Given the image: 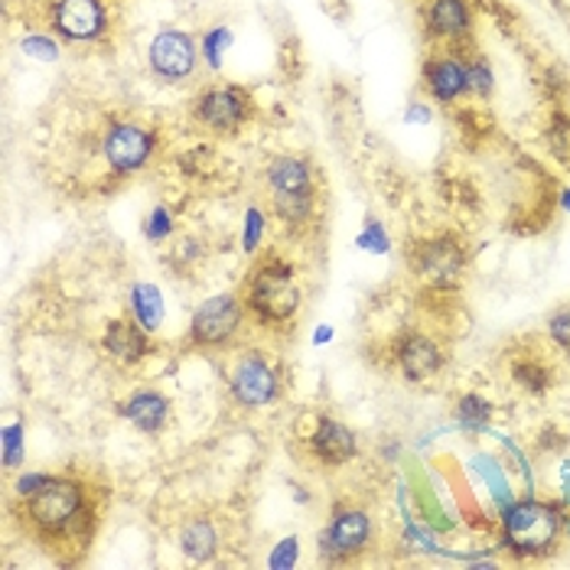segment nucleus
I'll return each instance as SVG.
<instances>
[{"label": "nucleus", "instance_id": "obj_1", "mask_svg": "<svg viewBox=\"0 0 570 570\" xmlns=\"http://www.w3.org/2000/svg\"><path fill=\"white\" fill-rule=\"evenodd\" d=\"M20 519L43 544H86L95 531V495L76 476H46L20 502Z\"/></svg>", "mask_w": 570, "mask_h": 570}, {"label": "nucleus", "instance_id": "obj_2", "mask_svg": "<svg viewBox=\"0 0 570 570\" xmlns=\"http://www.w3.org/2000/svg\"><path fill=\"white\" fill-rule=\"evenodd\" d=\"M242 301L264 330L294 326V320L301 313V287L294 277V267L277 255L255 262L252 274L245 277Z\"/></svg>", "mask_w": 570, "mask_h": 570}, {"label": "nucleus", "instance_id": "obj_3", "mask_svg": "<svg viewBox=\"0 0 570 570\" xmlns=\"http://www.w3.org/2000/svg\"><path fill=\"white\" fill-rule=\"evenodd\" d=\"M264 189L274 206V216L287 225H309L320 199V183L313 160L294 157V154H277L264 167Z\"/></svg>", "mask_w": 570, "mask_h": 570}, {"label": "nucleus", "instance_id": "obj_4", "mask_svg": "<svg viewBox=\"0 0 570 570\" xmlns=\"http://www.w3.org/2000/svg\"><path fill=\"white\" fill-rule=\"evenodd\" d=\"M561 531H564V515L558 512V505L538 499L515 502L502 519V538L519 558H541L554 551Z\"/></svg>", "mask_w": 570, "mask_h": 570}, {"label": "nucleus", "instance_id": "obj_5", "mask_svg": "<svg viewBox=\"0 0 570 570\" xmlns=\"http://www.w3.org/2000/svg\"><path fill=\"white\" fill-rule=\"evenodd\" d=\"M193 118L199 128L213 134H238L252 111H255V101L248 95V88L242 86H206L189 105Z\"/></svg>", "mask_w": 570, "mask_h": 570}, {"label": "nucleus", "instance_id": "obj_6", "mask_svg": "<svg viewBox=\"0 0 570 570\" xmlns=\"http://www.w3.org/2000/svg\"><path fill=\"white\" fill-rule=\"evenodd\" d=\"M245 301L222 294L206 304H199L193 313V326H189V346L193 350L213 352L232 346V340L238 336L242 323H245Z\"/></svg>", "mask_w": 570, "mask_h": 570}, {"label": "nucleus", "instance_id": "obj_7", "mask_svg": "<svg viewBox=\"0 0 570 570\" xmlns=\"http://www.w3.org/2000/svg\"><path fill=\"white\" fill-rule=\"evenodd\" d=\"M49 27L69 43H98L108 33L105 0H52Z\"/></svg>", "mask_w": 570, "mask_h": 570}, {"label": "nucleus", "instance_id": "obj_8", "mask_svg": "<svg viewBox=\"0 0 570 570\" xmlns=\"http://www.w3.org/2000/svg\"><path fill=\"white\" fill-rule=\"evenodd\" d=\"M232 397L245 407H264L281 395V375L262 352H245L228 372Z\"/></svg>", "mask_w": 570, "mask_h": 570}, {"label": "nucleus", "instance_id": "obj_9", "mask_svg": "<svg viewBox=\"0 0 570 570\" xmlns=\"http://www.w3.org/2000/svg\"><path fill=\"white\" fill-rule=\"evenodd\" d=\"M411 267L434 287H453L466 267V252L450 235L434 242H417L411 248Z\"/></svg>", "mask_w": 570, "mask_h": 570}, {"label": "nucleus", "instance_id": "obj_10", "mask_svg": "<svg viewBox=\"0 0 570 570\" xmlns=\"http://www.w3.org/2000/svg\"><path fill=\"white\" fill-rule=\"evenodd\" d=\"M154 147H157V137L140 125H111V131L105 134V160L118 174L140 170L150 160Z\"/></svg>", "mask_w": 570, "mask_h": 570}, {"label": "nucleus", "instance_id": "obj_11", "mask_svg": "<svg viewBox=\"0 0 570 570\" xmlns=\"http://www.w3.org/2000/svg\"><path fill=\"white\" fill-rule=\"evenodd\" d=\"M150 69L167 79V82H183L196 69V43L189 33L179 30H164L150 43Z\"/></svg>", "mask_w": 570, "mask_h": 570}, {"label": "nucleus", "instance_id": "obj_12", "mask_svg": "<svg viewBox=\"0 0 570 570\" xmlns=\"http://www.w3.org/2000/svg\"><path fill=\"white\" fill-rule=\"evenodd\" d=\"M368 538H372V519L362 509H340L323 534V551L333 561H350L368 548Z\"/></svg>", "mask_w": 570, "mask_h": 570}, {"label": "nucleus", "instance_id": "obj_13", "mask_svg": "<svg viewBox=\"0 0 570 570\" xmlns=\"http://www.w3.org/2000/svg\"><path fill=\"white\" fill-rule=\"evenodd\" d=\"M424 27L440 43L460 46L473 33V7L470 0H431L424 7Z\"/></svg>", "mask_w": 570, "mask_h": 570}, {"label": "nucleus", "instance_id": "obj_14", "mask_svg": "<svg viewBox=\"0 0 570 570\" xmlns=\"http://www.w3.org/2000/svg\"><path fill=\"white\" fill-rule=\"evenodd\" d=\"M395 362L411 382H424V379L438 375L440 368H443V352H440V346L431 336L407 333V336L397 340Z\"/></svg>", "mask_w": 570, "mask_h": 570}, {"label": "nucleus", "instance_id": "obj_15", "mask_svg": "<svg viewBox=\"0 0 570 570\" xmlns=\"http://www.w3.org/2000/svg\"><path fill=\"white\" fill-rule=\"evenodd\" d=\"M309 453L316 456V463L323 466H343L355 453V438L346 424H340L336 417H316V428L309 434Z\"/></svg>", "mask_w": 570, "mask_h": 570}, {"label": "nucleus", "instance_id": "obj_16", "mask_svg": "<svg viewBox=\"0 0 570 570\" xmlns=\"http://www.w3.org/2000/svg\"><path fill=\"white\" fill-rule=\"evenodd\" d=\"M424 88L431 91L434 101H456L466 91V66L463 56H431L424 66Z\"/></svg>", "mask_w": 570, "mask_h": 570}, {"label": "nucleus", "instance_id": "obj_17", "mask_svg": "<svg viewBox=\"0 0 570 570\" xmlns=\"http://www.w3.org/2000/svg\"><path fill=\"white\" fill-rule=\"evenodd\" d=\"M105 350L111 352L118 362H125V365H137L150 352V340H147L140 323H134V320H111L108 330H105Z\"/></svg>", "mask_w": 570, "mask_h": 570}, {"label": "nucleus", "instance_id": "obj_18", "mask_svg": "<svg viewBox=\"0 0 570 570\" xmlns=\"http://www.w3.org/2000/svg\"><path fill=\"white\" fill-rule=\"evenodd\" d=\"M125 417L131 421L134 428H140L144 434H157L167 424V417H170V404H167V397L160 395V392L144 389V392H134L128 397Z\"/></svg>", "mask_w": 570, "mask_h": 570}, {"label": "nucleus", "instance_id": "obj_19", "mask_svg": "<svg viewBox=\"0 0 570 570\" xmlns=\"http://www.w3.org/2000/svg\"><path fill=\"white\" fill-rule=\"evenodd\" d=\"M131 309L134 320H137L147 333H154V330L164 323V301H160V291L150 287V284H137V287H134Z\"/></svg>", "mask_w": 570, "mask_h": 570}, {"label": "nucleus", "instance_id": "obj_20", "mask_svg": "<svg viewBox=\"0 0 570 570\" xmlns=\"http://www.w3.org/2000/svg\"><path fill=\"white\" fill-rule=\"evenodd\" d=\"M179 541H183V551L193 561H206L216 551V528L209 525V522H203V519H196V522H189V525L183 528Z\"/></svg>", "mask_w": 570, "mask_h": 570}, {"label": "nucleus", "instance_id": "obj_21", "mask_svg": "<svg viewBox=\"0 0 570 570\" xmlns=\"http://www.w3.org/2000/svg\"><path fill=\"white\" fill-rule=\"evenodd\" d=\"M463 66H466V91L485 98L492 91V69H489V62L480 52H473V56L463 52Z\"/></svg>", "mask_w": 570, "mask_h": 570}, {"label": "nucleus", "instance_id": "obj_22", "mask_svg": "<svg viewBox=\"0 0 570 570\" xmlns=\"http://www.w3.org/2000/svg\"><path fill=\"white\" fill-rule=\"evenodd\" d=\"M515 382L525 385L531 395H544V389H548V365L544 362H515Z\"/></svg>", "mask_w": 570, "mask_h": 570}, {"label": "nucleus", "instance_id": "obj_23", "mask_svg": "<svg viewBox=\"0 0 570 570\" xmlns=\"http://www.w3.org/2000/svg\"><path fill=\"white\" fill-rule=\"evenodd\" d=\"M225 46H232V30H225V27H213L206 37H203V56H206V62L213 66V69H219L222 66V49Z\"/></svg>", "mask_w": 570, "mask_h": 570}, {"label": "nucleus", "instance_id": "obj_24", "mask_svg": "<svg viewBox=\"0 0 570 570\" xmlns=\"http://www.w3.org/2000/svg\"><path fill=\"white\" fill-rule=\"evenodd\" d=\"M460 421L463 424H470V428H480V424H485V417H489V404H485L483 397L476 395H466L463 397V404H460Z\"/></svg>", "mask_w": 570, "mask_h": 570}, {"label": "nucleus", "instance_id": "obj_25", "mask_svg": "<svg viewBox=\"0 0 570 570\" xmlns=\"http://www.w3.org/2000/svg\"><path fill=\"white\" fill-rule=\"evenodd\" d=\"M548 333H551V340H554L558 346L570 350V307L558 309V313L548 320Z\"/></svg>", "mask_w": 570, "mask_h": 570}, {"label": "nucleus", "instance_id": "obj_26", "mask_svg": "<svg viewBox=\"0 0 570 570\" xmlns=\"http://www.w3.org/2000/svg\"><path fill=\"white\" fill-rule=\"evenodd\" d=\"M262 213L258 209H248V225H245V248L255 252L258 248V238H262Z\"/></svg>", "mask_w": 570, "mask_h": 570}, {"label": "nucleus", "instance_id": "obj_27", "mask_svg": "<svg viewBox=\"0 0 570 570\" xmlns=\"http://www.w3.org/2000/svg\"><path fill=\"white\" fill-rule=\"evenodd\" d=\"M147 232H150V238H167V235L174 232V222L167 216V209H154Z\"/></svg>", "mask_w": 570, "mask_h": 570}, {"label": "nucleus", "instance_id": "obj_28", "mask_svg": "<svg viewBox=\"0 0 570 570\" xmlns=\"http://www.w3.org/2000/svg\"><path fill=\"white\" fill-rule=\"evenodd\" d=\"M20 438H23V428H10L7 431V443H3V463L7 466H13L17 463V443H20Z\"/></svg>", "mask_w": 570, "mask_h": 570}, {"label": "nucleus", "instance_id": "obj_29", "mask_svg": "<svg viewBox=\"0 0 570 570\" xmlns=\"http://www.w3.org/2000/svg\"><path fill=\"white\" fill-rule=\"evenodd\" d=\"M23 49H33V52H37V56H49V59H52V56H56V46L49 43V40H27V43H23Z\"/></svg>", "mask_w": 570, "mask_h": 570}]
</instances>
